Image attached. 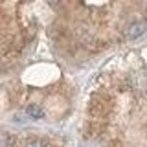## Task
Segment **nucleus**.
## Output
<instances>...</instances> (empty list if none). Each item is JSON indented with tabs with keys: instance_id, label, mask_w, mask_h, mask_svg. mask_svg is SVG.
Returning a JSON list of instances; mask_svg holds the SVG:
<instances>
[{
	"instance_id": "nucleus-1",
	"label": "nucleus",
	"mask_w": 147,
	"mask_h": 147,
	"mask_svg": "<svg viewBox=\"0 0 147 147\" xmlns=\"http://www.w3.org/2000/svg\"><path fill=\"white\" fill-rule=\"evenodd\" d=\"M110 109H112L110 98H107V96H103V94H96L94 98H92V101H90L88 112H90V116L94 119H103V118H107Z\"/></svg>"
},
{
	"instance_id": "nucleus-2",
	"label": "nucleus",
	"mask_w": 147,
	"mask_h": 147,
	"mask_svg": "<svg viewBox=\"0 0 147 147\" xmlns=\"http://www.w3.org/2000/svg\"><path fill=\"white\" fill-rule=\"evenodd\" d=\"M147 31V20H134L125 28V37L127 39H136Z\"/></svg>"
},
{
	"instance_id": "nucleus-3",
	"label": "nucleus",
	"mask_w": 147,
	"mask_h": 147,
	"mask_svg": "<svg viewBox=\"0 0 147 147\" xmlns=\"http://www.w3.org/2000/svg\"><path fill=\"white\" fill-rule=\"evenodd\" d=\"M26 112H28V116L33 118V119H39V118H42V116H44V109L40 107L39 103H31V105H28Z\"/></svg>"
},
{
	"instance_id": "nucleus-4",
	"label": "nucleus",
	"mask_w": 147,
	"mask_h": 147,
	"mask_svg": "<svg viewBox=\"0 0 147 147\" xmlns=\"http://www.w3.org/2000/svg\"><path fill=\"white\" fill-rule=\"evenodd\" d=\"M13 145V136L6 129H0V147H11Z\"/></svg>"
},
{
	"instance_id": "nucleus-5",
	"label": "nucleus",
	"mask_w": 147,
	"mask_h": 147,
	"mask_svg": "<svg viewBox=\"0 0 147 147\" xmlns=\"http://www.w3.org/2000/svg\"><path fill=\"white\" fill-rule=\"evenodd\" d=\"M81 147H105V144L99 138H85L81 142Z\"/></svg>"
},
{
	"instance_id": "nucleus-6",
	"label": "nucleus",
	"mask_w": 147,
	"mask_h": 147,
	"mask_svg": "<svg viewBox=\"0 0 147 147\" xmlns=\"http://www.w3.org/2000/svg\"><path fill=\"white\" fill-rule=\"evenodd\" d=\"M24 147H46V142L40 140V138H31L24 144Z\"/></svg>"
}]
</instances>
